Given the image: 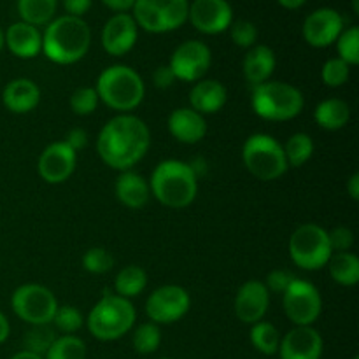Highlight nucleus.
Listing matches in <instances>:
<instances>
[{
    "label": "nucleus",
    "instance_id": "nucleus-1",
    "mask_svg": "<svg viewBox=\"0 0 359 359\" xmlns=\"http://www.w3.org/2000/svg\"><path fill=\"white\" fill-rule=\"evenodd\" d=\"M151 133L146 123L133 114H119L109 119L97 139L102 161L114 170H130L146 156Z\"/></svg>",
    "mask_w": 359,
    "mask_h": 359
},
{
    "label": "nucleus",
    "instance_id": "nucleus-2",
    "mask_svg": "<svg viewBox=\"0 0 359 359\" xmlns=\"http://www.w3.org/2000/svg\"><path fill=\"white\" fill-rule=\"evenodd\" d=\"M91 44V30L83 18L60 16L46 25L42 51L58 65H72L84 58Z\"/></svg>",
    "mask_w": 359,
    "mask_h": 359
},
{
    "label": "nucleus",
    "instance_id": "nucleus-3",
    "mask_svg": "<svg viewBox=\"0 0 359 359\" xmlns=\"http://www.w3.org/2000/svg\"><path fill=\"white\" fill-rule=\"evenodd\" d=\"M151 195L168 209H184L191 205L198 193V177L189 163L165 160L156 165L149 182Z\"/></svg>",
    "mask_w": 359,
    "mask_h": 359
},
{
    "label": "nucleus",
    "instance_id": "nucleus-4",
    "mask_svg": "<svg viewBox=\"0 0 359 359\" xmlns=\"http://www.w3.org/2000/svg\"><path fill=\"white\" fill-rule=\"evenodd\" d=\"M95 90L98 100L121 114H128L130 111L139 107L146 95L142 77L128 65H112L102 70Z\"/></svg>",
    "mask_w": 359,
    "mask_h": 359
},
{
    "label": "nucleus",
    "instance_id": "nucleus-5",
    "mask_svg": "<svg viewBox=\"0 0 359 359\" xmlns=\"http://www.w3.org/2000/svg\"><path fill=\"white\" fill-rule=\"evenodd\" d=\"M137 311L132 302L105 291L104 297L95 304L88 314L86 325L91 335L102 342L121 339L135 325Z\"/></svg>",
    "mask_w": 359,
    "mask_h": 359
},
{
    "label": "nucleus",
    "instance_id": "nucleus-6",
    "mask_svg": "<svg viewBox=\"0 0 359 359\" xmlns=\"http://www.w3.org/2000/svg\"><path fill=\"white\" fill-rule=\"evenodd\" d=\"M252 111L266 121H290L304 109V93L283 81H266L252 88Z\"/></svg>",
    "mask_w": 359,
    "mask_h": 359
},
{
    "label": "nucleus",
    "instance_id": "nucleus-7",
    "mask_svg": "<svg viewBox=\"0 0 359 359\" xmlns=\"http://www.w3.org/2000/svg\"><path fill=\"white\" fill-rule=\"evenodd\" d=\"M245 168L259 181H276L287 170V161L279 140L266 133H255L242 146Z\"/></svg>",
    "mask_w": 359,
    "mask_h": 359
},
{
    "label": "nucleus",
    "instance_id": "nucleus-8",
    "mask_svg": "<svg viewBox=\"0 0 359 359\" xmlns=\"http://www.w3.org/2000/svg\"><path fill=\"white\" fill-rule=\"evenodd\" d=\"M333 251L328 231L314 223H305L293 231L290 238V256L304 270H319L328 265Z\"/></svg>",
    "mask_w": 359,
    "mask_h": 359
},
{
    "label": "nucleus",
    "instance_id": "nucleus-9",
    "mask_svg": "<svg viewBox=\"0 0 359 359\" xmlns=\"http://www.w3.org/2000/svg\"><path fill=\"white\" fill-rule=\"evenodd\" d=\"M188 0H135L133 20L151 34H165L188 21Z\"/></svg>",
    "mask_w": 359,
    "mask_h": 359
},
{
    "label": "nucleus",
    "instance_id": "nucleus-10",
    "mask_svg": "<svg viewBox=\"0 0 359 359\" xmlns=\"http://www.w3.org/2000/svg\"><path fill=\"white\" fill-rule=\"evenodd\" d=\"M11 307L21 321L32 326H42L53 323L58 302L51 290L41 284H23L16 287L11 297Z\"/></svg>",
    "mask_w": 359,
    "mask_h": 359
},
{
    "label": "nucleus",
    "instance_id": "nucleus-11",
    "mask_svg": "<svg viewBox=\"0 0 359 359\" xmlns=\"http://www.w3.org/2000/svg\"><path fill=\"white\" fill-rule=\"evenodd\" d=\"M283 307L294 326H312L323 312V298L309 280L294 279L283 293Z\"/></svg>",
    "mask_w": 359,
    "mask_h": 359
},
{
    "label": "nucleus",
    "instance_id": "nucleus-12",
    "mask_svg": "<svg viewBox=\"0 0 359 359\" xmlns=\"http://www.w3.org/2000/svg\"><path fill=\"white\" fill-rule=\"evenodd\" d=\"M191 307L188 291L181 286L167 284L149 294L146 302V314L154 325H172L184 318Z\"/></svg>",
    "mask_w": 359,
    "mask_h": 359
},
{
    "label": "nucleus",
    "instance_id": "nucleus-13",
    "mask_svg": "<svg viewBox=\"0 0 359 359\" xmlns=\"http://www.w3.org/2000/svg\"><path fill=\"white\" fill-rule=\"evenodd\" d=\"M212 63V53L209 46L202 41H184L172 53L168 67L174 72L175 79L195 83L203 79Z\"/></svg>",
    "mask_w": 359,
    "mask_h": 359
},
{
    "label": "nucleus",
    "instance_id": "nucleus-14",
    "mask_svg": "<svg viewBox=\"0 0 359 359\" xmlns=\"http://www.w3.org/2000/svg\"><path fill=\"white\" fill-rule=\"evenodd\" d=\"M188 20L202 34L216 35L230 28L233 9L228 0H193L189 4Z\"/></svg>",
    "mask_w": 359,
    "mask_h": 359
},
{
    "label": "nucleus",
    "instance_id": "nucleus-15",
    "mask_svg": "<svg viewBox=\"0 0 359 359\" xmlns=\"http://www.w3.org/2000/svg\"><path fill=\"white\" fill-rule=\"evenodd\" d=\"M302 32L312 48H328L344 32V18L332 7H321L305 18Z\"/></svg>",
    "mask_w": 359,
    "mask_h": 359
},
{
    "label": "nucleus",
    "instance_id": "nucleus-16",
    "mask_svg": "<svg viewBox=\"0 0 359 359\" xmlns=\"http://www.w3.org/2000/svg\"><path fill=\"white\" fill-rule=\"evenodd\" d=\"M77 153L70 149L63 140L46 147L39 158L37 170L48 184H62L76 170Z\"/></svg>",
    "mask_w": 359,
    "mask_h": 359
},
{
    "label": "nucleus",
    "instance_id": "nucleus-17",
    "mask_svg": "<svg viewBox=\"0 0 359 359\" xmlns=\"http://www.w3.org/2000/svg\"><path fill=\"white\" fill-rule=\"evenodd\" d=\"M139 37V27L132 14L118 13L102 28V48L112 56H123L132 51Z\"/></svg>",
    "mask_w": 359,
    "mask_h": 359
},
{
    "label": "nucleus",
    "instance_id": "nucleus-18",
    "mask_svg": "<svg viewBox=\"0 0 359 359\" xmlns=\"http://www.w3.org/2000/svg\"><path fill=\"white\" fill-rule=\"evenodd\" d=\"M270 305V293L262 280H248L235 297V316L244 325H256L265 318Z\"/></svg>",
    "mask_w": 359,
    "mask_h": 359
},
{
    "label": "nucleus",
    "instance_id": "nucleus-19",
    "mask_svg": "<svg viewBox=\"0 0 359 359\" xmlns=\"http://www.w3.org/2000/svg\"><path fill=\"white\" fill-rule=\"evenodd\" d=\"M323 344L321 333L312 326H297L280 339V359H321Z\"/></svg>",
    "mask_w": 359,
    "mask_h": 359
},
{
    "label": "nucleus",
    "instance_id": "nucleus-20",
    "mask_svg": "<svg viewBox=\"0 0 359 359\" xmlns=\"http://www.w3.org/2000/svg\"><path fill=\"white\" fill-rule=\"evenodd\" d=\"M4 46L18 58H34L42 51V34L34 25L16 21L4 32Z\"/></svg>",
    "mask_w": 359,
    "mask_h": 359
},
{
    "label": "nucleus",
    "instance_id": "nucleus-21",
    "mask_svg": "<svg viewBox=\"0 0 359 359\" xmlns=\"http://www.w3.org/2000/svg\"><path fill=\"white\" fill-rule=\"evenodd\" d=\"M168 132L182 144H196L205 137L207 123L202 114L191 107H181L168 116Z\"/></svg>",
    "mask_w": 359,
    "mask_h": 359
},
{
    "label": "nucleus",
    "instance_id": "nucleus-22",
    "mask_svg": "<svg viewBox=\"0 0 359 359\" xmlns=\"http://www.w3.org/2000/svg\"><path fill=\"white\" fill-rule=\"evenodd\" d=\"M4 107L14 114H27L34 111L41 102V88L27 77L13 79L2 93Z\"/></svg>",
    "mask_w": 359,
    "mask_h": 359
},
{
    "label": "nucleus",
    "instance_id": "nucleus-23",
    "mask_svg": "<svg viewBox=\"0 0 359 359\" xmlns=\"http://www.w3.org/2000/svg\"><path fill=\"white\" fill-rule=\"evenodd\" d=\"M228 91L223 83L216 79H200L189 91V104L198 114H216L224 107Z\"/></svg>",
    "mask_w": 359,
    "mask_h": 359
},
{
    "label": "nucleus",
    "instance_id": "nucleus-24",
    "mask_svg": "<svg viewBox=\"0 0 359 359\" xmlns=\"http://www.w3.org/2000/svg\"><path fill=\"white\" fill-rule=\"evenodd\" d=\"M276 53L272 48L265 44H255L252 48H249L248 55L244 56V62H242L245 81L251 83L252 86L266 83L276 70Z\"/></svg>",
    "mask_w": 359,
    "mask_h": 359
},
{
    "label": "nucleus",
    "instance_id": "nucleus-25",
    "mask_svg": "<svg viewBox=\"0 0 359 359\" xmlns=\"http://www.w3.org/2000/svg\"><path fill=\"white\" fill-rule=\"evenodd\" d=\"M116 198L128 209H142L149 202L151 189L146 179L132 170L121 172L116 179Z\"/></svg>",
    "mask_w": 359,
    "mask_h": 359
},
{
    "label": "nucleus",
    "instance_id": "nucleus-26",
    "mask_svg": "<svg viewBox=\"0 0 359 359\" xmlns=\"http://www.w3.org/2000/svg\"><path fill=\"white\" fill-rule=\"evenodd\" d=\"M314 119L321 128L337 132L349 123L351 107L346 100L340 98H326L316 107Z\"/></svg>",
    "mask_w": 359,
    "mask_h": 359
},
{
    "label": "nucleus",
    "instance_id": "nucleus-27",
    "mask_svg": "<svg viewBox=\"0 0 359 359\" xmlns=\"http://www.w3.org/2000/svg\"><path fill=\"white\" fill-rule=\"evenodd\" d=\"M330 276L340 286H356L359 283V258L353 252H335L330 258L328 265Z\"/></svg>",
    "mask_w": 359,
    "mask_h": 359
},
{
    "label": "nucleus",
    "instance_id": "nucleus-28",
    "mask_svg": "<svg viewBox=\"0 0 359 359\" xmlns=\"http://www.w3.org/2000/svg\"><path fill=\"white\" fill-rule=\"evenodd\" d=\"M147 286V273L142 266L128 265L116 276L114 279V294L126 298H135L146 290Z\"/></svg>",
    "mask_w": 359,
    "mask_h": 359
},
{
    "label": "nucleus",
    "instance_id": "nucleus-29",
    "mask_svg": "<svg viewBox=\"0 0 359 359\" xmlns=\"http://www.w3.org/2000/svg\"><path fill=\"white\" fill-rule=\"evenodd\" d=\"M58 0H18V13L21 21L34 27L51 23Z\"/></svg>",
    "mask_w": 359,
    "mask_h": 359
},
{
    "label": "nucleus",
    "instance_id": "nucleus-30",
    "mask_svg": "<svg viewBox=\"0 0 359 359\" xmlns=\"http://www.w3.org/2000/svg\"><path fill=\"white\" fill-rule=\"evenodd\" d=\"M284 156H286L287 165L291 167H302L311 160L314 153V140L307 133H294L287 139L286 146H283Z\"/></svg>",
    "mask_w": 359,
    "mask_h": 359
},
{
    "label": "nucleus",
    "instance_id": "nucleus-31",
    "mask_svg": "<svg viewBox=\"0 0 359 359\" xmlns=\"http://www.w3.org/2000/svg\"><path fill=\"white\" fill-rule=\"evenodd\" d=\"M251 342L256 351H259L265 356H273L279 351L280 335L272 323L259 321L252 325L251 328Z\"/></svg>",
    "mask_w": 359,
    "mask_h": 359
},
{
    "label": "nucleus",
    "instance_id": "nucleus-32",
    "mask_svg": "<svg viewBox=\"0 0 359 359\" xmlns=\"http://www.w3.org/2000/svg\"><path fill=\"white\" fill-rule=\"evenodd\" d=\"M44 359H86V346L74 335L56 337Z\"/></svg>",
    "mask_w": 359,
    "mask_h": 359
},
{
    "label": "nucleus",
    "instance_id": "nucleus-33",
    "mask_svg": "<svg viewBox=\"0 0 359 359\" xmlns=\"http://www.w3.org/2000/svg\"><path fill=\"white\" fill-rule=\"evenodd\" d=\"M161 344V332L154 323H144L133 333V347L140 354L156 353Z\"/></svg>",
    "mask_w": 359,
    "mask_h": 359
},
{
    "label": "nucleus",
    "instance_id": "nucleus-34",
    "mask_svg": "<svg viewBox=\"0 0 359 359\" xmlns=\"http://www.w3.org/2000/svg\"><path fill=\"white\" fill-rule=\"evenodd\" d=\"M55 340L56 333L55 330L49 328V325L34 326V328L27 333V337H25V347H27L25 351L44 358V354L48 353V349L53 346Z\"/></svg>",
    "mask_w": 359,
    "mask_h": 359
},
{
    "label": "nucleus",
    "instance_id": "nucleus-35",
    "mask_svg": "<svg viewBox=\"0 0 359 359\" xmlns=\"http://www.w3.org/2000/svg\"><path fill=\"white\" fill-rule=\"evenodd\" d=\"M337 51L339 58L353 67L359 63V28L351 27L344 30L337 39Z\"/></svg>",
    "mask_w": 359,
    "mask_h": 359
},
{
    "label": "nucleus",
    "instance_id": "nucleus-36",
    "mask_svg": "<svg viewBox=\"0 0 359 359\" xmlns=\"http://www.w3.org/2000/svg\"><path fill=\"white\" fill-rule=\"evenodd\" d=\"M53 323H55L56 330L62 332L63 335H74V333L83 328L84 318L76 307L63 305V307H58L55 318H53Z\"/></svg>",
    "mask_w": 359,
    "mask_h": 359
},
{
    "label": "nucleus",
    "instance_id": "nucleus-37",
    "mask_svg": "<svg viewBox=\"0 0 359 359\" xmlns=\"http://www.w3.org/2000/svg\"><path fill=\"white\" fill-rule=\"evenodd\" d=\"M83 266L86 272L95 273V276H102L112 270L114 266V258L111 252L104 248H91L84 252L83 256Z\"/></svg>",
    "mask_w": 359,
    "mask_h": 359
},
{
    "label": "nucleus",
    "instance_id": "nucleus-38",
    "mask_svg": "<svg viewBox=\"0 0 359 359\" xmlns=\"http://www.w3.org/2000/svg\"><path fill=\"white\" fill-rule=\"evenodd\" d=\"M98 95L97 90L91 86L77 88L72 95H70V109L74 114L77 116H88L91 112L97 111L98 107Z\"/></svg>",
    "mask_w": 359,
    "mask_h": 359
},
{
    "label": "nucleus",
    "instance_id": "nucleus-39",
    "mask_svg": "<svg viewBox=\"0 0 359 359\" xmlns=\"http://www.w3.org/2000/svg\"><path fill=\"white\" fill-rule=\"evenodd\" d=\"M351 67L340 58H330L328 62L323 65L321 77L323 83L330 88H340L349 81Z\"/></svg>",
    "mask_w": 359,
    "mask_h": 359
},
{
    "label": "nucleus",
    "instance_id": "nucleus-40",
    "mask_svg": "<svg viewBox=\"0 0 359 359\" xmlns=\"http://www.w3.org/2000/svg\"><path fill=\"white\" fill-rule=\"evenodd\" d=\"M230 37L238 48H252L258 41V28H256L255 23L248 20H237L231 21L230 25Z\"/></svg>",
    "mask_w": 359,
    "mask_h": 359
},
{
    "label": "nucleus",
    "instance_id": "nucleus-41",
    "mask_svg": "<svg viewBox=\"0 0 359 359\" xmlns=\"http://www.w3.org/2000/svg\"><path fill=\"white\" fill-rule=\"evenodd\" d=\"M330 237V245H332V251L335 252H346L353 248L354 244V235L349 228L339 226L328 233Z\"/></svg>",
    "mask_w": 359,
    "mask_h": 359
},
{
    "label": "nucleus",
    "instance_id": "nucleus-42",
    "mask_svg": "<svg viewBox=\"0 0 359 359\" xmlns=\"http://www.w3.org/2000/svg\"><path fill=\"white\" fill-rule=\"evenodd\" d=\"M294 279H297V277H294L293 273L286 272V270H273V272H270L269 277H266L265 286L266 290H269V293L283 294Z\"/></svg>",
    "mask_w": 359,
    "mask_h": 359
},
{
    "label": "nucleus",
    "instance_id": "nucleus-43",
    "mask_svg": "<svg viewBox=\"0 0 359 359\" xmlns=\"http://www.w3.org/2000/svg\"><path fill=\"white\" fill-rule=\"evenodd\" d=\"M174 81L175 76L168 65L156 67V70L153 72V83L158 90H167V88H170L174 84Z\"/></svg>",
    "mask_w": 359,
    "mask_h": 359
},
{
    "label": "nucleus",
    "instance_id": "nucleus-44",
    "mask_svg": "<svg viewBox=\"0 0 359 359\" xmlns=\"http://www.w3.org/2000/svg\"><path fill=\"white\" fill-rule=\"evenodd\" d=\"M63 142H65L67 146L70 147V149L76 151V153H77V151L84 149V147H86V144H88L86 130L72 128L69 133H67V137H65V140H63Z\"/></svg>",
    "mask_w": 359,
    "mask_h": 359
},
{
    "label": "nucleus",
    "instance_id": "nucleus-45",
    "mask_svg": "<svg viewBox=\"0 0 359 359\" xmlns=\"http://www.w3.org/2000/svg\"><path fill=\"white\" fill-rule=\"evenodd\" d=\"M63 7H65L69 16L81 18L90 11L91 0H63Z\"/></svg>",
    "mask_w": 359,
    "mask_h": 359
},
{
    "label": "nucleus",
    "instance_id": "nucleus-46",
    "mask_svg": "<svg viewBox=\"0 0 359 359\" xmlns=\"http://www.w3.org/2000/svg\"><path fill=\"white\" fill-rule=\"evenodd\" d=\"M104 6H107L109 9L116 11V13H126V11L133 9V4L135 0H102Z\"/></svg>",
    "mask_w": 359,
    "mask_h": 359
},
{
    "label": "nucleus",
    "instance_id": "nucleus-47",
    "mask_svg": "<svg viewBox=\"0 0 359 359\" xmlns=\"http://www.w3.org/2000/svg\"><path fill=\"white\" fill-rule=\"evenodd\" d=\"M347 191H349L351 198L354 200V202H358L359 200V174L351 175V179L347 181Z\"/></svg>",
    "mask_w": 359,
    "mask_h": 359
},
{
    "label": "nucleus",
    "instance_id": "nucleus-48",
    "mask_svg": "<svg viewBox=\"0 0 359 359\" xmlns=\"http://www.w3.org/2000/svg\"><path fill=\"white\" fill-rule=\"evenodd\" d=\"M9 333H11L9 321H7L6 316L0 312V344H4L7 339H9Z\"/></svg>",
    "mask_w": 359,
    "mask_h": 359
},
{
    "label": "nucleus",
    "instance_id": "nucleus-49",
    "mask_svg": "<svg viewBox=\"0 0 359 359\" xmlns=\"http://www.w3.org/2000/svg\"><path fill=\"white\" fill-rule=\"evenodd\" d=\"M277 2H279L280 6L284 7V9L294 11V9H300V7L304 6V4L307 2V0H277Z\"/></svg>",
    "mask_w": 359,
    "mask_h": 359
},
{
    "label": "nucleus",
    "instance_id": "nucleus-50",
    "mask_svg": "<svg viewBox=\"0 0 359 359\" xmlns=\"http://www.w3.org/2000/svg\"><path fill=\"white\" fill-rule=\"evenodd\" d=\"M11 359H44V358L37 356V354H32V353H28V351H21V353L14 354V356L11 358Z\"/></svg>",
    "mask_w": 359,
    "mask_h": 359
},
{
    "label": "nucleus",
    "instance_id": "nucleus-51",
    "mask_svg": "<svg viewBox=\"0 0 359 359\" xmlns=\"http://www.w3.org/2000/svg\"><path fill=\"white\" fill-rule=\"evenodd\" d=\"M2 48H4V32L2 28H0V51H2Z\"/></svg>",
    "mask_w": 359,
    "mask_h": 359
},
{
    "label": "nucleus",
    "instance_id": "nucleus-52",
    "mask_svg": "<svg viewBox=\"0 0 359 359\" xmlns=\"http://www.w3.org/2000/svg\"><path fill=\"white\" fill-rule=\"evenodd\" d=\"M353 7H354V13H359V2H358V0H353Z\"/></svg>",
    "mask_w": 359,
    "mask_h": 359
},
{
    "label": "nucleus",
    "instance_id": "nucleus-53",
    "mask_svg": "<svg viewBox=\"0 0 359 359\" xmlns=\"http://www.w3.org/2000/svg\"><path fill=\"white\" fill-rule=\"evenodd\" d=\"M160 359H170V358H160Z\"/></svg>",
    "mask_w": 359,
    "mask_h": 359
},
{
    "label": "nucleus",
    "instance_id": "nucleus-54",
    "mask_svg": "<svg viewBox=\"0 0 359 359\" xmlns=\"http://www.w3.org/2000/svg\"><path fill=\"white\" fill-rule=\"evenodd\" d=\"M354 359H359V356H354Z\"/></svg>",
    "mask_w": 359,
    "mask_h": 359
}]
</instances>
